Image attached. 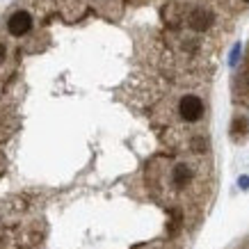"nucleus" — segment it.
<instances>
[{"mask_svg":"<svg viewBox=\"0 0 249 249\" xmlns=\"http://www.w3.org/2000/svg\"><path fill=\"white\" fill-rule=\"evenodd\" d=\"M204 112H206V106L196 94H185V96L178 101V117H181L183 121H188V124L199 121L204 117Z\"/></svg>","mask_w":249,"mask_h":249,"instance_id":"1","label":"nucleus"},{"mask_svg":"<svg viewBox=\"0 0 249 249\" xmlns=\"http://www.w3.org/2000/svg\"><path fill=\"white\" fill-rule=\"evenodd\" d=\"M32 28V16L28 12H14V14L7 18V32L12 37H23L25 32Z\"/></svg>","mask_w":249,"mask_h":249,"instance_id":"2","label":"nucleus"},{"mask_svg":"<svg viewBox=\"0 0 249 249\" xmlns=\"http://www.w3.org/2000/svg\"><path fill=\"white\" fill-rule=\"evenodd\" d=\"M238 183H240V188H242V190H247V188H249V176H242V178H240Z\"/></svg>","mask_w":249,"mask_h":249,"instance_id":"3","label":"nucleus"},{"mask_svg":"<svg viewBox=\"0 0 249 249\" xmlns=\"http://www.w3.org/2000/svg\"><path fill=\"white\" fill-rule=\"evenodd\" d=\"M2 60H5V46L0 44V62H2Z\"/></svg>","mask_w":249,"mask_h":249,"instance_id":"4","label":"nucleus"}]
</instances>
